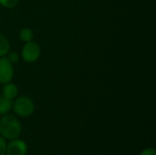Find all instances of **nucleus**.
<instances>
[{
	"label": "nucleus",
	"instance_id": "obj_8",
	"mask_svg": "<svg viewBox=\"0 0 156 155\" xmlns=\"http://www.w3.org/2000/svg\"><path fill=\"white\" fill-rule=\"evenodd\" d=\"M10 51V42L5 36L0 34V58L5 57Z\"/></svg>",
	"mask_w": 156,
	"mask_h": 155
},
{
	"label": "nucleus",
	"instance_id": "obj_6",
	"mask_svg": "<svg viewBox=\"0 0 156 155\" xmlns=\"http://www.w3.org/2000/svg\"><path fill=\"white\" fill-rule=\"evenodd\" d=\"M3 90H2V95L9 100H14L17 97L18 94V87L15 84L10 82H7L5 84H3Z\"/></svg>",
	"mask_w": 156,
	"mask_h": 155
},
{
	"label": "nucleus",
	"instance_id": "obj_5",
	"mask_svg": "<svg viewBox=\"0 0 156 155\" xmlns=\"http://www.w3.org/2000/svg\"><path fill=\"white\" fill-rule=\"evenodd\" d=\"M27 145L26 142L18 138L11 140V142L6 144L5 155H27Z\"/></svg>",
	"mask_w": 156,
	"mask_h": 155
},
{
	"label": "nucleus",
	"instance_id": "obj_4",
	"mask_svg": "<svg viewBox=\"0 0 156 155\" xmlns=\"http://www.w3.org/2000/svg\"><path fill=\"white\" fill-rule=\"evenodd\" d=\"M15 70L13 64L6 57L0 58V84H5L12 81Z\"/></svg>",
	"mask_w": 156,
	"mask_h": 155
},
{
	"label": "nucleus",
	"instance_id": "obj_7",
	"mask_svg": "<svg viewBox=\"0 0 156 155\" xmlns=\"http://www.w3.org/2000/svg\"><path fill=\"white\" fill-rule=\"evenodd\" d=\"M12 105H13V100H9L5 97H4L3 95L0 96V115H5L7 114L11 109H12Z\"/></svg>",
	"mask_w": 156,
	"mask_h": 155
},
{
	"label": "nucleus",
	"instance_id": "obj_13",
	"mask_svg": "<svg viewBox=\"0 0 156 155\" xmlns=\"http://www.w3.org/2000/svg\"><path fill=\"white\" fill-rule=\"evenodd\" d=\"M139 155H156V150L154 148H145Z\"/></svg>",
	"mask_w": 156,
	"mask_h": 155
},
{
	"label": "nucleus",
	"instance_id": "obj_12",
	"mask_svg": "<svg viewBox=\"0 0 156 155\" xmlns=\"http://www.w3.org/2000/svg\"><path fill=\"white\" fill-rule=\"evenodd\" d=\"M6 150V143L5 139L0 135V155H5Z\"/></svg>",
	"mask_w": 156,
	"mask_h": 155
},
{
	"label": "nucleus",
	"instance_id": "obj_3",
	"mask_svg": "<svg viewBox=\"0 0 156 155\" xmlns=\"http://www.w3.org/2000/svg\"><path fill=\"white\" fill-rule=\"evenodd\" d=\"M41 54L40 46L35 41L25 43L21 49V58L27 63H34L37 61Z\"/></svg>",
	"mask_w": 156,
	"mask_h": 155
},
{
	"label": "nucleus",
	"instance_id": "obj_10",
	"mask_svg": "<svg viewBox=\"0 0 156 155\" xmlns=\"http://www.w3.org/2000/svg\"><path fill=\"white\" fill-rule=\"evenodd\" d=\"M19 0H0V5L5 8H14L18 5Z\"/></svg>",
	"mask_w": 156,
	"mask_h": 155
},
{
	"label": "nucleus",
	"instance_id": "obj_1",
	"mask_svg": "<svg viewBox=\"0 0 156 155\" xmlns=\"http://www.w3.org/2000/svg\"><path fill=\"white\" fill-rule=\"evenodd\" d=\"M22 126L14 115L5 114L0 119V135L6 140H14L21 134Z\"/></svg>",
	"mask_w": 156,
	"mask_h": 155
},
{
	"label": "nucleus",
	"instance_id": "obj_2",
	"mask_svg": "<svg viewBox=\"0 0 156 155\" xmlns=\"http://www.w3.org/2000/svg\"><path fill=\"white\" fill-rule=\"evenodd\" d=\"M12 109L17 116L27 118L33 114L35 111V104L29 97L20 96L13 101Z\"/></svg>",
	"mask_w": 156,
	"mask_h": 155
},
{
	"label": "nucleus",
	"instance_id": "obj_9",
	"mask_svg": "<svg viewBox=\"0 0 156 155\" xmlns=\"http://www.w3.org/2000/svg\"><path fill=\"white\" fill-rule=\"evenodd\" d=\"M34 37V32L29 27H23L19 31V38L24 43L32 41Z\"/></svg>",
	"mask_w": 156,
	"mask_h": 155
},
{
	"label": "nucleus",
	"instance_id": "obj_11",
	"mask_svg": "<svg viewBox=\"0 0 156 155\" xmlns=\"http://www.w3.org/2000/svg\"><path fill=\"white\" fill-rule=\"evenodd\" d=\"M5 57L7 58V59H8L13 65L16 64V63H17L18 60H19V56H18V54H17L16 52H15V51H12V52L9 51Z\"/></svg>",
	"mask_w": 156,
	"mask_h": 155
}]
</instances>
